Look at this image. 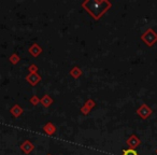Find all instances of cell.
<instances>
[{
	"label": "cell",
	"mask_w": 157,
	"mask_h": 155,
	"mask_svg": "<svg viewBox=\"0 0 157 155\" xmlns=\"http://www.w3.org/2000/svg\"><path fill=\"white\" fill-rule=\"evenodd\" d=\"M124 155H138V153L136 152L135 150H131V149H129V150H125L124 151Z\"/></svg>",
	"instance_id": "obj_1"
}]
</instances>
